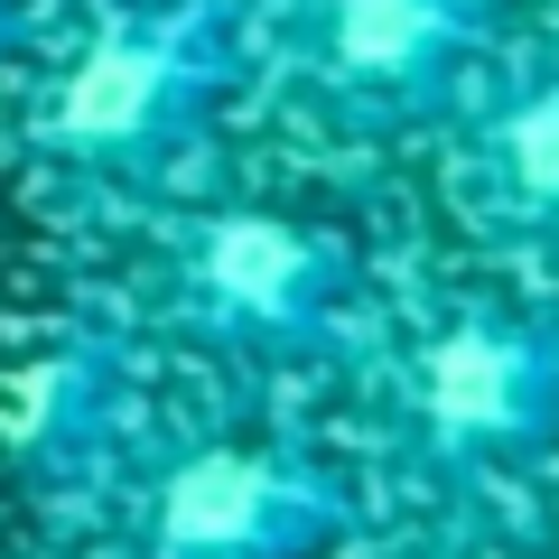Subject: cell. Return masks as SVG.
Listing matches in <instances>:
<instances>
[{
	"mask_svg": "<svg viewBox=\"0 0 559 559\" xmlns=\"http://www.w3.org/2000/svg\"><path fill=\"white\" fill-rule=\"evenodd\" d=\"M448 559H532V550H448Z\"/></svg>",
	"mask_w": 559,
	"mask_h": 559,
	"instance_id": "7",
	"label": "cell"
},
{
	"mask_svg": "<svg viewBox=\"0 0 559 559\" xmlns=\"http://www.w3.org/2000/svg\"><path fill=\"white\" fill-rule=\"evenodd\" d=\"M242 75L234 0H131L38 94V159L66 178H159Z\"/></svg>",
	"mask_w": 559,
	"mask_h": 559,
	"instance_id": "1",
	"label": "cell"
},
{
	"mask_svg": "<svg viewBox=\"0 0 559 559\" xmlns=\"http://www.w3.org/2000/svg\"><path fill=\"white\" fill-rule=\"evenodd\" d=\"M485 47H495V0H299L289 10V66L318 84L326 112L364 131L448 112Z\"/></svg>",
	"mask_w": 559,
	"mask_h": 559,
	"instance_id": "4",
	"label": "cell"
},
{
	"mask_svg": "<svg viewBox=\"0 0 559 559\" xmlns=\"http://www.w3.org/2000/svg\"><path fill=\"white\" fill-rule=\"evenodd\" d=\"M466 187L495 224L559 234V75H532L466 131Z\"/></svg>",
	"mask_w": 559,
	"mask_h": 559,
	"instance_id": "6",
	"label": "cell"
},
{
	"mask_svg": "<svg viewBox=\"0 0 559 559\" xmlns=\"http://www.w3.org/2000/svg\"><path fill=\"white\" fill-rule=\"evenodd\" d=\"M345 532V495L299 448L205 439L150 476L140 550L150 559H318Z\"/></svg>",
	"mask_w": 559,
	"mask_h": 559,
	"instance_id": "5",
	"label": "cell"
},
{
	"mask_svg": "<svg viewBox=\"0 0 559 559\" xmlns=\"http://www.w3.org/2000/svg\"><path fill=\"white\" fill-rule=\"evenodd\" d=\"M559 439V326L457 308L411 364V448L439 476H495Z\"/></svg>",
	"mask_w": 559,
	"mask_h": 559,
	"instance_id": "3",
	"label": "cell"
},
{
	"mask_svg": "<svg viewBox=\"0 0 559 559\" xmlns=\"http://www.w3.org/2000/svg\"><path fill=\"white\" fill-rule=\"evenodd\" d=\"M168 289H178V318L234 355H336L355 336V261L289 205L187 215Z\"/></svg>",
	"mask_w": 559,
	"mask_h": 559,
	"instance_id": "2",
	"label": "cell"
}]
</instances>
